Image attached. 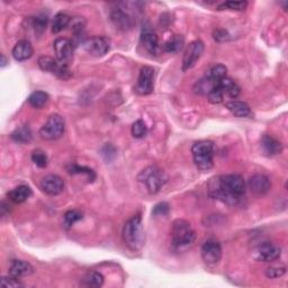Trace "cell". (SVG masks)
I'll return each mask as SVG.
<instances>
[{
    "label": "cell",
    "mask_w": 288,
    "mask_h": 288,
    "mask_svg": "<svg viewBox=\"0 0 288 288\" xmlns=\"http://www.w3.org/2000/svg\"><path fill=\"white\" fill-rule=\"evenodd\" d=\"M247 185L242 176L232 174L213 178L208 184L209 196L228 205H238L245 195Z\"/></svg>",
    "instance_id": "1"
},
{
    "label": "cell",
    "mask_w": 288,
    "mask_h": 288,
    "mask_svg": "<svg viewBox=\"0 0 288 288\" xmlns=\"http://www.w3.org/2000/svg\"><path fill=\"white\" fill-rule=\"evenodd\" d=\"M196 234L191 224L186 219L178 218L172 223L171 243L177 251H184L190 248L195 242Z\"/></svg>",
    "instance_id": "2"
},
{
    "label": "cell",
    "mask_w": 288,
    "mask_h": 288,
    "mask_svg": "<svg viewBox=\"0 0 288 288\" xmlns=\"http://www.w3.org/2000/svg\"><path fill=\"white\" fill-rule=\"evenodd\" d=\"M124 243L132 251H139L143 247L144 232L142 227V217L140 214L131 217L125 223L122 232Z\"/></svg>",
    "instance_id": "3"
},
{
    "label": "cell",
    "mask_w": 288,
    "mask_h": 288,
    "mask_svg": "<svg viewBox=\"0 0 288 288\" xmlns=\"http://www.w3.org/2000/svg\"><path fill=\"white\" fill-rule=\"evenodd\" d=\"M191 153L196 167L202 171L209 170L214 165V143L203 140L195 142L191 146Z\"/></svg>",
    "instance_id": "4"
},
{
    "label": "cell",
    "mask_w": 288,
    "mask_h": 288,
    "mask_svg": "<svg viewBox=\"0 0 288 288\" xmlns=\"http://www.w3.org/2000/svg\"><path fill=\"white\" fill-rule=\"evenodd\" d=\"M138 179L140 182H142L150 194H156L167 184L168 176L159 167L150 166L141 171Z\"/></svg>",
    "instance_id": "5"
},
{
    "label": "cell",
    "mask_w": 288,
    "mask_h": 288,
    "mask_svg": "<svg viewBox=\"0 0 288 288\" xmlns=\"http://www.w3.org/2000/svg\"><path fill=\"white\" fill-rule=\"evenodd\" d=\"M130 3H118L111 9V19L117 28L122 30H127L133 27L136 23V18L129 8Z\"/></svg>",
    "instance_id": "6"
},
{
    "label": "cell",
    "mask_w": 288,
    "mask_h": 288,
    "mask_svg": "<svg viewBox=\"0 0 288 288\" xmlns=\"http://www.w3.org/2000/svg\"><path fill=\"white\" fill-rule=\"evenodd\" d=\"M65 130L66 123L63 117L59 114H53L40 130V135L42 139L53 141L60 139L63 135Z\"/></svg>",
    "instance_id": "7"
},
{
    "label": "cell",
    "mask_w": 288,
    "mask_h": 288,
    "mask_svg": "<svg viewBox=\"0 0 288 288\" xmlns=\"http://www.w3.org/2000/svg\"><path fill=\"white\" fill-rule=\"evenodd\" d=\"M38 62L39 67L42 70L45 72H50L62 80H68L72 76V72L68 65L62 63L59 60H54L53 57L51 56H40Z\"/></svg>",
    "instance_id": "8"
},
{
    "label": "cell",
    "mask_w": 288,
    "mask_h": 288,
    "mask_svg": "<svg viewBox=\"0 0 288 288\" xmlns=\"http://www.w3.org/2000/svg\"><path fill=\"white\" fill-rule=\"evenodd\" d=\"M154 70L153 68L145 66L140 70L138 81L134 87V91L141 96H146L153 92L154 89Z\"/></svg>",
    "instance_id": "9"
},
{
    "label": "cell",
    "mask_w": 288,
    "mask_h": 288,
    "mask_svg": "<svg viewBox=\"0 0 288 288\" xmlns=\"http://www.w3.org/2000/svg\"><path fill=\"white\" fill-rule=\"evenodd\" d=\"M83 49L88 54L92 56H104L107 54V52L111 49L109 40L105 36H91L83 41Z\"/></svg>",
    "instance_id": "10"
},
{
    "label": "cell",
    "mask_w": 288,
    "mask_h": 288,
    "mask_svg": "<svg viewBox=\"0 0 288 288\" xmlns=\"http://www.w3.org/2000/svg\"><path fill=\"white\" fill-rule=\"evenodd\" d=\"M202 258L205 264L214 266L219 263L222 258V247L218 241L209 239L205 241L202 247Z\"/></svg>",
    "instance_id": "11"
},
{
    "label": "cell",
    "mask_w": 288,
    "mask_h": 288,
    "mask_svg": "<svg viewBox=\"0 0 288 288\" xmlns=\"http://www.w3.org/2000/svg\"><path fill=\"white\" fill-rule=\"evenodd\" d=\"M204 52V43L200 40H196L187 46V50L182 59V71H187L197 63Z\"/></svg>",
    "instance_id": "12"
},
{
    "label": "cell",
    "mask_w": 288,
    "mask_h": 288,
    "mask_svg": "<svg viewBox=\"0 0 288 288\" xmlns=\"http://www.w3.org/2000/svg\"><path fill=\"white\" fill-rule=\"evenodd\" d=\"M255 258L263 263H271L279 259L281 254V248L278 244L272 242H264L257 249Z\"/></svg>",
    "instance_id": "13"
},
{
    "label": "cell",
    "mask_w": 288,
    "mask_h": 288,
    "mask_svg": "<svg viewBox=\"0 0 288 288\" xmlns=\"http://www.w3.org/2000/svg\"><path fill=\"white\" fill-rule=\"evenodd\" d=\"M65 180L57 175L45 176L41 180V189L50 196H56L65 190Z\"/></svg>",
    "instance_id": "14"
},
{
    "label": "cell",
    "mask_w": 288,
    "mask_h": 288,
    "mask_svg": "<svg viewBox=\"0 0 288 288\" xmlns=\"http://www.w3.org/2000/svg\"><path fill=\"white\" fill-rule=\"evenodd\" d=\"M53 49L56 55V60L62 63L68 65L73 56V43L72 41L66 38L56 39L53 43Z\"/></svg>",
    "instance_id": "15"
},
{
    "label": "cell",
    "mask_w": 288,
    "mask_h": 288,
    "mask_svg": "<svg viewBox=\"0 0 288 288\" xmlns=\"http://www.w3.org/2000/svg\"><path fill=\"white\" fill-rule=\"evenodd\" d=\"M141 42H142L145 50L152 55H158L160 53L159 38L150 27L143 28L142 35H141Z\"/></svg>",
    "instance_id": "16"
},
{
    "label": "cell",
    "mask_w": 288,
    "mask_h": 288,
    "mask_svg": "<svg viewBox=\"0 0 288 288\" xmlns=\"http://www.w3.org/2000/svg\"><path fill=\"white\" fill-rule=\"evenodd\" d=\"M248 186L251 191L257 195H265L271 188V182L269 178L265 175H254L249 179Z\"/></svg>",
    "instance_id": "17"
},
{
    "label": "cell",
    "mask_w": 288,
    "mask_h": 288,
    "mask_svg": "<svg viewBox=\"0 0 288 288\" xmlns=\"http://www.w3.org/2000/svg\"><path fill=\"white\" fill-rule=\"evenodd\" d=\"M33 53H34L33 46L30 44V42L27 40H22L17 42V43L15 44L12 52L14 59L19 62L28 60L29 57L33 55Z\"/></svg>",
    "instance_id": "18"
},
{
    "label": "cell",
    "mask_w": 288,
    "mask_h": 288,
    "mask_svg": "<svg viewBox=\"0 0 288 288\" xmlns=\"http://www.w3.org/2000/svg\"><path fill=\"white\" fill-rule=\"evenodd\" d=\"M33 272H34L33 266L29 263H27V261L15 259V260H12V263H10L9 265V275L17 277V278H20V277H25V276H29V275H32Z\"/></svg>",
    "instance_id": "19"
},
{
    "label": "cell",
    "mask_w": 288,
    "mask_h": 288,
    "mask_svg": "<svg viewBox=\"0 0 288 288\" xmlns=\"http://www.w3.org/2000/svg\"><path fill=\"white\" fill-rule=\"evenodd\" d=\"M261 146H263L264 152L268 156L280 154L282 151V144L280 141L269 134H265L263 136V139H261Z\"/></svg>",
    "instance_id": "20"
},
{
    "label": "cell",
    "mask_w": 288,
    "mask_h": 288,
    "mask_svg": "<svg viewBox=\"0 0 288 288\" xmlns=\"http://www.w3.org/2000/svg\"><path fill=\"white\" fill-rule=\"evenodd\" d=\"M32 196V189L28 186H18L8 193V198L15 204H22Z\"/></svg>",
    "instance_id": "21"
},
{
    "label": "cell",
    "mask_w": 288,
    "mask_h": 288,
    "mask_svg": "<svg viewBox=\"0 0 288 288\" xmlns=\"http://www.w3.org/2000/svg\"><path fill=\"white\" fill-rule=\"evenodd\" d=\"M227 108L237 117H250L251 109L250 106L244 102L231 101L227 103Z\"/></svg>",
    "instance_id": "22"
},
{
    "label": "cell",
    "mask_w": 288,
    "mask_h": 288,
    "mask_svg": "<svg viewBox=\"0 0 288 288\" xmlns=\"http://www.w3.org/2000/svg\"><path fill=\"white\" fill-rule=\"evenodd\" d=\"M217 87L221 89L223 95L229 96L230 98H237L240 95V87L237 85V82H234L232 79L225 77L224 79L218 82Z\"/></svg>",
    "instance_id": "23"
},
{
    "label": "cell",
    "mask_w": 288,
    "mask_h": 288,
    "mask_svg": "<svg viewBox=\"0 0 288 288\" xmlns=\"http://www.w3.org/2000/svg\"><path fill=\"white\" fill-rule=\"evenodd\" d=\"M104 284V276L98 271H89L82 277L80 285L83 287L98 288L102 287Z\"/></svg>",
    "instance_id": "24"
},
{
    "label": "cell",
    "mask_w": 288,
    "mask_h": 288,
    "mask_svg": "<svg viewBox=\"0 0 288 288\" xmlns=\"http://www.w3.org/2000/svg\"><path fill=\"white\" fill-rule=\"evenodd\" d=\"M218 82L213 81L207 77H204L195 83V86H194V91H195V93H198V95L207 96L209 92L213 91L214 89L216 88Z\"/></svg>",
    "instance_id": "25"
},
{
    "label": "cell",
    "mask_w": 288,
    "mask_h": 288,
    "mask_svg": "<svg viewBox=\"0 0 288 288\" xmlns=\"http://www.w3.org/2000/svg\"><path fill=\"white\" fill-rule=\"evenodd\" d=\"M184 43H185V40L181 35H175V36H172L169 41L166 42L164 45V50L167 52V53L175 54V53H178L179 51H181V49L184 48Z\"/></svg>",
    "instance_id": "26"
},
{
    "label": "cell",
    "mask_w": 288,
    "mask_h": 288,
    "mask_svg": "<svg viewBox=\"0 0 288 288\" xmlns=\"http://www.w3.org/2000/svg\"><path fill=\"white\" fill-rule=\"evenodd\" d=\"M71 22V17L66 13H59L56 14L53 19V24H52V32L57 34L67 28Z\"/></svg>",
    "instance_id": "27"
},
{
    "label": "cell",
    "mask_w": 288,
    "mask_h": 288,
    "mask_svg": "<svg viewBox=\"0 0 288 288\" xmlns=\"http://www.w3.org/2000/svg\"><path fill=\"white\" fill-rule=\"evenodd\" d=\"M27 101L30 106L40 109L48 104L49 95L44 91H34L33 93H30V96L28 97Z\"/></svg>",
    "instance_id": "28"
},
{
    "label": "cell",
    "mask_w": 288,
    "mask_h": 288,
    "mask_svg": "<svg viewBox=\"0 0 288 288\" xmlns=\"http://www.w3.org/2000/svg\"><path fill=\"white\" fill-rule=\"evenodd\" d=\"M227 67L223 65H215L209 68V69L206 71L205 77L209 78V79L215 81V82H219L222 79H224L227 77Z\"/></svg>",
    "instance_id": "29"
},
{
    "label": "cell",
    "mask_w": 288,
    "mask_h": 288,
    "mask_svg": "<svg viewBox=\"0 0 288 288\" xmlns=\"http://www.w3.org/2000/svg\"><path fill=\"white\" fill-rule=\"evenodd\" d=\"M48 20V16H45V15H38V16L29 17L30 27L34 29L36 34H42L46 29Z\"/></svg>",
    "instance_id": "30"
},
{
    "label": "cell",
    "mask_w": 288,
    "mask_h": 288,
    "mask_svg": "<svg viewBox=\"0 0 288 288\" xmlns=\"http://www.w3.org/2000/svg\"><path fill=\"white\" fill-rule=\"evenodd\" d=\"M12 139L18 143H28L32 140V132L28 126H22L12 134Z\"/></svg>",
    "instance_id": "31"
},
{
    "label": "cell",
    "mask_w": 288,
    "mask_h": 288,
    "mask_svg": "<svg viewBox=\"0 0 288 288\" xmlns=\"http://www.w3.org/2000/svg\"><path fill=\"white\" fill-rule=\"evenodd\" d=\"M82 218H83V214L82 212L78 211V209H71V211H68L63 216V222H65L66 229H70L73 224L79 222Z\"/></svg>",
    "instance_id": "32"
},
{
    "label": "cell",
    "mask_w": 288,
    "mask_h": 288,
    "mask_svg": "<svg viewBox=\"0 0 288 288\" xmlns=\"http://www.w3.org/2000/svg\"><path fill=\"white\" fill-rule=\"evenodd\" d=\"M68 170H69V172H70V174H72V175H76V174H85V175H87L88 178H89V181H93V180L96 179L95 171H93L90 168H87V167H80V166H78V165H71L69 168H68Z\"/></svg>",
    "instance_id": "33"
},
{
    "label": "cell",
    "mask_w": 288,
    "mask_h": 288,
    "mask_svg": "<svg viewBox=\"0 0 288 288\" xmlns=\"http://www.w3.org/2000/svg\"><path fill=\"white\" fill-rule=\"evenodd\" d=\"M131 132H132V135L135 139H142L148 133V127H146V125L142 119H139L133 123Z\"/></svg>",
    "instance_id": "34"
},
{
    "label": "cell",
    "mask_w": 288,
    "mask_h": 288,
    "mask_svg": "<svg viewBox=\"0 0 288 288\" xmlns=\"http://www.w3.org/2000/svg\"><path fill=\"white\" fill-rule=\"evenodd\" d=\"M32 161L39 167V168H46L49 164L48 155L42 150H34L32 152Z\"/></svg>",
    "instance_id": "35"
},
{
    "label": "cell",
    "mask_w": 288,
    "mask_h": 288,
    "mask_svg": "<svg viewBox=\"0 0 288 288\" xmlns=\"http://www.w3.org/2000/svg\"><path fill=\"white\" fill-rule=\"evenodd\" d=\"M286 272V267L285 266H271L269 268H267L265 274L270 279L279 278V277L284 276Z\"/></svg>",
    "instance_id": "36"
},
{
    "label": "cell",
    "mask_w": 288,
    "mask_h": 288,
    "mask_svg": "<svg viewBox=\"0 0 288 288\" xmlns=\"http://www.w3.org/2000/svg\"><path fill=\"white\" fill-rule=\"evenodd\" d=\"M248 6L247 2H227L223 3L218 6V9H230V10H238V12H241V10H244Z\"/></svg>",
    "instance_id": "37"
},
{
    "label": "cell",
    "mask_w": 288,
    "mask_h": 288,
    "mask_svg": "<svg viewBox=\"0 0 288 288\" xmlns=\"http://www.w3.org/2000/svg\"><path fill=\"white\" fill-rule=\"evenodd\" d=\"M2 286L3 287H9V288H18L24 286L23 282L19 280L17 277H14L9 275V277H3L2 278Z\"/></svg>",
    "instance_id": "38"
},
{
    "label": "cell",
    "mask_w": 288,
    "mask_h": 288,
    "mask_svg": "<svg viewBox=\"0 0 288 288\" xmlns=\"http://www.w3.org/2000/svg\"><path fill=\"white\" fill-rule=\"evenodd\" d=\"M207 99H208V102L212 103V104H221L223 102V99H224V95H223V92L221 91V89H219L216 86V88L214 89L213 91L208 93Z\"/></svg>",
    "instance_id": "39"
},
{
    "label": "cell",
    "mask_w": 288,
    "mask_h": 288,
    "mask_svg": "<svg viewBox=\"0 0 288 288\" xmlns=\"http://www.w3.org/2000/svg\"><path fill=\"white\" fill-rule=\"evenodd\" d=\"M169 211H170L169 204H167V203L164 202V203L156 204V205L153 207L152 214L155 216H165V215H168Z\"/></svg>",
    "instance_id": "40"
},
{
    "label": "cell",
    "mask_w": 288,
    "mask_h": 288,
    "mask_svg": "<svg viewBox=\"0 0 288 288\" xmlns=\"http://www.w3.org/2000/svg\"><path fill=\"white\" fill-rule=\"evenodd\" d=\"M213 35H214V39H215V41L217 42H225V41L230 40L229 33L224 29H217L213 33Z\"/></svg>",
    "instance_id": "41"
},
{
    "label": "cell",
    "mask_w": 288,
    "mask_h": 288,
    "mask_svg": "<svg viewBox=\"0 0 288 288\" xmlns=\"http://www.w3.org/2000/svg\"><path fill=\"white\" fill-rule=\"evenodd\" d=\"M0 66H2L3 68L4 67H6V65H7V59H6V56H5V54H2V61H0Z\"/></svg>",
    "instance_id": "42"
}]
</instances>
